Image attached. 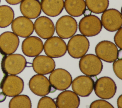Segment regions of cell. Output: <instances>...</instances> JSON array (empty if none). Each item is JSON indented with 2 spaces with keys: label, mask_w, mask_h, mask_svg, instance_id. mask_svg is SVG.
Here are the masks:
<instances>
[{
  "label": "cell",
  "mask_w": 122,
  "mask_h": 108,
  "mask_svg": "<svg viewBox=\"0 0 122 108\" xmlns=\"http://www.w3.org/2000/svg\"><path fill=\"white\" fill-rule=\"evenodd\" d=\"M34 29L37 34L43 39L51 38L55 32L53 22L50 18L46 16H41L35 20Z\"/></svg>",
  "instance_id": "9a60e30c"
},
{
  "label": "cell",
  "mask_w": 122,
  "mask_h": 108,
  "mask_svg": "<svg viewBox=\"0 0 122 108\" xmlns=\"http://www.w3.org/2000/svg\"><path fill=\"white\" fill-rule=\"evenodd\" d=\"M49 81L55 90H65L71 84L72 77L66 70L59 68L54 69L49 76Z\"/></svg>",
  "instance_id": "8992f818"
},
{
  "label": "cell",
  "mask_w": 122,
  "mask_h": 108,
  "mask_svg": "<svg viewBox=\"0 0 122 108\" xmlns=\"http://www.w3.org/2000/svg\"><path fill=\"white\" fill-rule=\"evenodd\" d=\"M86 6L92 12L100 14L106 10L109 5V0H85Z\"/></svg>",
  "instance_id": "cb8c5ba5"
},
{
  "label": "cell",
  "mask_w": 122,
  "mask_h": 108,
  "mask_svg": "<svg viewBox=\"0 0 122 108\" xmlns=\"http://www.w3.org/2000/svg\"><path fill=\"white\" fill-rule=\"evenodd\" d=\"M92 12L88 9H85L84 13H83V14L84 15V16H86V15H90L91 14Z\"/></svg>",
  "instance_id": "836d02e7"
},
{
  "label": "cell",
  "mask_w": 122,
  "mask_h": 108,
  "mask_svg": "<svg viewBox=\"0 0 122 108\" xmlns=\"http://www.w3.org/2000/svg\"><path fill=\"white\" fill-rule=\"evenodd\" d=\"M0 88L6 96L14 97L22 92L24 81L21 78L16 75H7L3 81Z\"/></svg>",
  "instance_id": "8fae6325"
},
{
  "label": "cell",
  "mask_w": 122,
  "mask_h": 108,
  "mask_svg": "<svg viewBox=\"0 0 122 108\" xmlns=\"http://www.w3.org/2000/svg\"><path fill=\"white\" fill-rule=\"evenodd\" d=\"M95 51L100 59L107 62H113L118 59L119 50L117 47L108 40L99 42L95 47Z\"/></svg>",
  "instance_id": "52a82bcc"
},
{
  "label": "cell",
  "mask_w": 122,
  "mask_h": 108,
  "mask_svg": "<svg viewBox=\"0 0 122 108\" xmlns=\"http://www.w3.org/2000/svg\"><path fill=\"white\" fill-rule=\"evenodd\" d=\"M29 87L33 93L41 97L49 94L52 88L47 78L39 74L34 75L30 78L29 82Z\"/></svg>",
  "instance_id": "4fadbf2b"
},
{
  "label": "cell",
  "mask_w": 122,
  "mask_h": 108,
  "mask_svg": "<svg viewBox=\"0 0 122 108\" xmlns=\"http://www.w3.org/2000/svg\"><path fill=\"white\" fill-rule=\"evenodd\" d=\"M19 43L18 36L12 32L6 31L0 35V50L5 55L15 52Z\"/></svg>",
  "instance_id": "e0dca14e"
},
{
  "label": "cell",
  "mask_w": 122,
  "mask_h": 108,
  "mask_svg": "<svg viewBox=\"0 0 122 108\" xmlns=\"http://www.w3.org/2000/svg\"><path fill=\"white\" fill-rule=\"evenodd\" d=\"M27 61L25 58L20 54H11L6 56L3 66L6 72L9 75H17L25 68Z\"/></svg>",
  "instance_id": "9c48e42d"
},
{
  "label": "cell",
  "mask_w": 122,
  "mask_h": 108,
  "mask_svg": "<svg viewBox=\"0 0 122 108\" xmlns=\"http://www.w3.org/2000/svg\"><path fill=\"white\" fill-rule=\"evenodd\" d=\"M90 42L86 36L77 34L71 37L68 42L67 51L72 58L79 59L88 52Z\"/></svg>",
  "instance_id": "7a4b0ae2"
},
{
  "label": "cell",
  "mask_w": 122,
  "mask_h": 108,
  "mask_svg": "<svg viewBox=\"0 0 122 108\" xmlns=\"http://www.w3.org/2000/svg\"><path fill=\"white\" fill-rule=\"evenodd\" d=\"M14 18L13 9L7 5L0 6V28H6L11 24Z\"/></svg>",
  "instance_id": "603a6c76"
},
{
  "label": "cell",
  "mask_w": 122,
  "mask_h": 108,
  "mask_svg": "<svg viewBox=\"0 0 122 108\" xmlns=\"http://www.w3.org/2000/svg\"><path fill=\"white\" fill-rule=\"evenodd\" d=\"M101 21L102 26L106 30L111 32L117 31L122 28L121 13L114 9L106 10L102 12Z\"/></svg>",
  "instance_id": "30bf717a"
},
{
  "label": "cell",
  "mask_w": 122,
  "mask_h": 108,
  "mask_svg": "<svg viewBox=\"0 0 122 108\" xmlns=\"http://www.w3.org/2000/svg\"><path fill=\"white\" fill-rule=\"evenodd\" d=\"M6 56V55L4 54L0 50V88L1 87V85L3 81L8 75L6 72L3 66V61Z\"/></svg>",
  "instance_id": "83f0119b"
},
{
  "label": "cell",
  "mask_w": 122,
  "mask_h": 108,
  "mask_svg": "<svg viewBox=\"0 0 122 108\" xmlns=\"http://www.w3.org/2000/svg\"><path fill=\"white\" fill-rule=\"evenodd\" d=\"M21 49L26 56L34 57L39 55L43 49V42L36 36H29L22 42Z\"/></svg>",
  "instance_id": "2e32d148"
},
{
  "label": "cell",
  "mask_w": 122,
  "mask_h": 108,
  "mask_svg": "<svg viewBox=\"0 0 122 108\" xmlns=\"http://www.w3.org/2000/svg\"><path fill=\"white\" fill-rule=\"evenodd\" d=\"M90 108H113V106L103 99H98L93 101L90 106Z\"/></svg>",
  "instance_id": "4316f807"
},
{
  "label": "cell",
  "mask_w": 122,
  "mask_h": 108,
  "mask_svg": "<svg viewBox=\"0 0 122 108\" xmlns=\"http://www.w3.org/2000/svg\"><path fill=\"white\" fill-rule=\"evenodd\" d=\"M37 108H56V102L53 99L48 96H43L39 101Z\"/></svg>",
  "instance_id": "484cf974"
},
{
  "label": "cell",
  "mask_w": 122,
  "mask_h": 108,
  "mask_svg": "<svg viewBox=\"0 0 122 108\" xmlns=\"http://www.w3.org/2000/svg\"><path fill=\"white\" fill-rule=\"evenodd\" d=\"M93 89L95 94L99 98L109 99L115 95L117 87L112 79L109 77H102L94 82Z\"/></svg>",
  "instance_id": "277c9868"
},
{
  "label": "cell",
  "mask_w": 122,
  "mask_h": 108,
  "mask_svg": "<svg viewBox=\"0 0 122 108\" xmlns=\"http://www.w3.org/2000/svg\"><path fill=\"white\" fill-rule=\"evenodd\" d=\"M22 0H5V1L10 5L18 4L22 1Z\"/></svg>",
  "instance_id": "4dcf8cb0"
},
{
  "label": "cell",
  "mask_w": 122,
  "mask_h": 108,
  "mask_svg": "<svg viewBox=\"0 0 122 108\" xmlns=\"http://www.w3.org/2000/svg\"><path fill=\"white\" fill-rule=\"evenodd\" d=\"M10 108H30L31 102L30 98L25 95H18L14 96L10 101Z\"/></svg>",
  "instance_id": "d4e9b609"
},
{
  "label": "cell",
  "mask_w": 122,
  "mask_h": 108,
  "mask_svg": "<svg viewBox=\"0 0 122 108\" xmlns=\"http://www.w3.org/2000/svg\"><path fill=\"white\" fill-rule=\"evenodd\" d=\"M32 66L37 74L47 75L55 69V62L52 58L48 56L38 55L34 58Z\"/></svg>",
  "instance_id": "ac0fdd59"
},
{
  "label": "cell",
  "mask_w": 122,
  "mask_h": 108,
  "mask_svg": "<svg viewBox=\"0 0 122 108\" xmlns=\"http://www.w3.org/2000/svg\"><path fill=\"white\" fill-rule=\"evenodd\" d=\"M11 27L13 33L22 38L30 36L34 31L33 22L25 16H19L13 20Z\"/></svg>",
  "instance_id": "5bb4252c"
},
{
  "label": "cell",
  "mask_w": 122,
  "mask_h": 108,
  "mask_svg": "<svg viewBox=\"0 0 122 108\" xmlns=\"http://www.w3.org/2000/svg\"><path fill=\"white\" fill-rule=\"evenodd\" d=\"M94 81L91 77L79 76L75 78L71 82V88L78 96L86 97L89 96L94 88Z\"/></svg>",
  "instance_id": "7c38bea8"
},
{
  "label": "cell",
  "mask_w": 122,
  "mask_h": 108,
  "mask_svg": "<svg viewBox=\"0 0 122 108\" xmlns=\"http://www.w3.org/2000/svg\"><path fill=\"white\" fill-rule=\"evenodd\" d=\"M42 11L50 17L59 15L64 8L63 0H42L41 3Z\"/></svg>",
  "instance_id": "44dd1931"
},
{
  "label": "cell",
  "mask_w": 122,
  "mask_h": 108,
  "mask_svg": "<svg viewBox=\"0 0 122 108\" xmlns=\"http://www.w3.org/2000/svg\"><path fill=\"white\" fill-rule=\"evenodd\" d=\"M78 27L82 35L86 37H93L100 33L102 26L100 19L97 16L90 14L81 18Z\"/></svg>",
  "instance_id": "3957f363"
},
{
  "label": "cell",
  "mask_w": 122,
  "mask_h": 108,
  "mask_svg": "<svg viewBox=\"0 0 122 108\" xmlns=\"http://www.w3.org/2000/svg\"><path fill=\"white\" fill-rule=\"evenodd\" d=\"M64 7L71 16L79 17L83 14L86 6L84 0H65Z\"/></svg>",
  "instance_id": "7402d4cb"
},
{
  "label": "cell",
  "mask_w": 122,
  "mask_h": 108,
  "mask_svg": "<svg viewBox=\"0 0 122 108\" xmlns=\"http://www.w3.org/2000/svg\"><path fill=\"white\" fill-rule=\"evenodd\" d=\"M117 106L119 108H122V95H121L117 99Z\"/></svg>",
  "instance_id": "1f68e13d"
},
{
  "label": "cell",
  "mask_w": 122,
  "mask_h": 108,
  "mask_svg": "<svg viewBox=\"0 0 122 108\" xmlns=\"http://www.w3.org/2000/svg\"></svg>",
  "instance_id": "e575fe53"
},
{
  "label": "cell",
  "mask_w": 122,
  "mask_h": 108,
  "mask_svg": "<svg viewBox=\"0 0 122 108\" xmlns=\"http://www.w3.org/2000/svg\"><path fill=\"white\" fill-rule=\"evenodd\" d=\"M45 53L49 57L53 58L63 56L67 52V45L60 37H51L48 39L43 44Z\"/></svg>",
  "instance_id": "ba28073f"
},
{
  "label": "cell",
  "mask_w": 122,
  "mask_h": 108,
  "mask_svg": "<svg viewBox=\"0 0 122 108\" xmlns=\"http://www.w3.org/2000/svg\"><path fill=\"white\" fill-rule=\"evenodd\" d=\"M115 33L114 37V40L115 45L120 49H122V28H120Z\"/></svg>",
  "instance_id": "f546056e"
},
{
  "label": "cell",
  "mask_w": 122,
  "mask_h": 108,
  "mask_svg": "<svg viewBox=\"0 0 122 108\" xmlns=\"http://www.w3.org/2000/svg\"><path fill=\"white\" fill-rule=\"evenodd\" d=\"M77 28V22L75 19L71 16L64 15L57 20L55 29L61 38L67 39L74 35Z\"/></svg>",
  "instance_id": "5b68a950"
},
{
  "label": "cell",
  "mask_w": 122,
  "mask_h": 108,
  "mask_svg": "<svg viewBox=\"0 0 122 108\" xmlns=\"http://www.w3.org/2000/svg\"><path fill=\"white\" fill-rule=\"evenodd\" d=\"M56 104L59 108H77L80 105V99L73 91L65 90L57 96Z\"/></svg>",
  "instance_id": "d6986e66"
},
{
  "label": "cell",
  "mask_w": 122,
  "mask_h": 108,
  "mask_svg": "<svg viewBox=\"0 0 122 108\" xmlns=\"http://www.w3.org/2000/svg\"><path fill=\"white\" fill-rule=\"evenodd\" d=\"M113 70L116 76L120 79H122V60L121 59L113 62Z\"/></svg>",
  "instance_id": "f1b7e54d"
},
{
  "label": "cell",
  "mask_w": 122,
  "mask_h": 108,
  "mask_svg": "<svg viewBox=\"0 0 122 108\" xmlns=\"http://www.w3.org/2000/svg\"><path fill=\"white\" fill-rule=\"evenodd\" d=\"M42 0H22L20 8L21 14L30 19L37 18L41 12Z\"/></svg>",
  "instance_id": "ffe728a7"
},
{
  "label": "cell",
  "mask_w": 122,
  "mask_h": 108,
  "mask_svg": "<svg viewBox=\"0 0 122 108\" xmlns=\"http://www.w3.org/2000/svg\"><path fill=\"white\" fill-rule=\"evenodd\" d=\"M79 68L81 71L90 77L97 76L102 72L103 64L96 55L88 54L82 56L79 61Z\"/></svg>",
  "instance_id": "6da1fadb"
},
{
  "label": "cell",
  "mask_w": 122,
  "mask_h": 108,
  "mask_svg": "<svg viewBox=\"0 0 122 108\" xmlns=\"http://www.w3.org/2000/svg\"><path fill=\"white\" fill-rule=\"evenodd\" d=\"M6 98V95L2 91L0 92V102L4 101Z\"/></svg>",
  "instance_id": "d6a6232c"
}]
</instances>
